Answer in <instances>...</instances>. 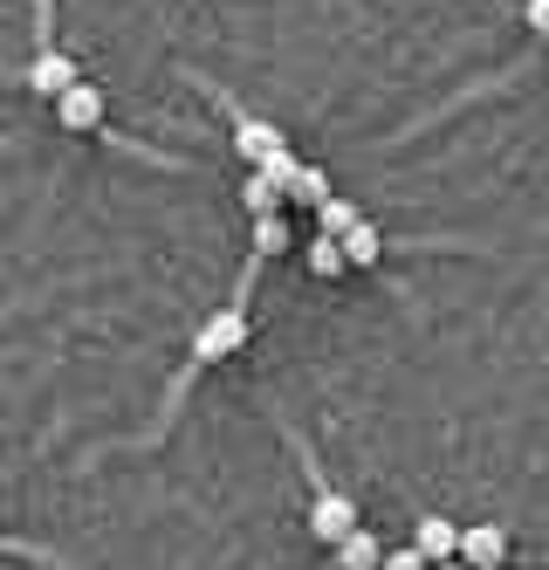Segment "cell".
<instances>
[{
  "label": "cell",
  "instance_id": "3957f363",
  "mask_svg": "<svg viewBox=\"0 0 549 570\" xmlns=\"http://www.w3.org/2000/svg\"><path fill=\"white\" fill-rule=\"evenodd\" d=\"M220 110H227V125H234V151L247 158V166H262L268 151H282L288 138L275 131V125H262V117H247V110H234V97H220Z\"/></svg>",
  "mask_w": 549,
  "mask_h": 570
},
{
  "label": "cell",
  "instance_id": "7c38bea8",
  "mask_svg": "<svg viewBox=\"0 0 549 570\" xmlns=\"http://www.w3.org/2000/svg\"><path fill=\"white\" fill-rule=\"evenodd\" d=\"M275 255H288V214L255 220V262H275Z\"/></svg>",
  "mask_w": 549,
  "mask_h": 570
},
{
  "label": "cell",
  "instance_id": "ba28073f",
  "mask_svg": "<svg viewBox=\"0 0 549 570\" xmlns=\"http://www.w3.org/2000/svg\"><path fill=\"white\" fill-rule=\"evenodd\" d=\"M336 570H385V543L371 537V529L357 522L344 543H336Z\"/></svg>",
  "mask_w": 549,
  "mask_h": 570
},
{
  "label": "cell",
  "instance_id": "30bf717a",
  "mask_svg": "<svg viewBox=\"0 0 549 570\" xmlns=\"http://www.w3.org/2000/svg\"><path fill=\"white\" fill-rule=\"evenodd\" d=\"M378 255H385V234H378L371 220H357V227L344 234V262H351V268H371Z\"/></svg>",
  "mask_w": 549,
  "mask_h": 570
},
{
  "label": "cell",
  "instance_id": "4fadbf2b",
  "mask_svg": "<svg viewBox=\"0 0 549 570\" xmlns=\"http://www.w3.org/2000/svg\"><path fill=\"white\" fill-rule=\"evenodd\" d=\"M330 199V173L323 166H303L295 173V186H288V207H323Z\"/></svg>",
  "mask_w": 549,
  "mask_h": 570
},
{
  "label": "cell",
  "instance_id": "52a82bcc",
  "mask_svg": "<svg viewBox=\"0 0 549 570\" xmlns=\"http://www.w3.org/2000/svg\"><path fill=\"white\" fill-rule=\"evenodd\" d=\"M412 550L427 557V563H460V529H453L447 515H419V529H412Z\"/></svg>",
  "mask_w": 549,
  "mask_h": 570
},
{
  "label": "cell",
  "instance_id": "9a60e30c",
  "mask_svg": "<svg viewBox=\"0 0 549 570\" xmlns=\"http://www.w3.org/2000/svg\"><path fill=\"white\" fill-rule=\"evenodd\" d=\"M255 173H262L268 186H282V199H288V186H295V173H303V166H295V151L282 145V151H268V158H262V166H255Z\"/></svg>",
  "mask_w": 549,
  "mask_h": 570
},
{
  "label": "cell",
  "instance_id": "6da1fadb",
  "mask_svg": "<svg viewBox=\"0 0 549 570\" xmlns=\"http://www.w3.org/2000/svg\"><path fill=\"white\" fill-rule=\"evenodd\" d=\"M241 344H247V303L234 296L227 309H214V316H206L199 331H193V357H186V372L173 379V392H165V413H173V405H179V392L193 385V372H206V364H220V357H234Z\"/></svg>",
  "mask_w": 549,
  "mask_h": 570
},
{
  "label": "cell",
  "instance_id": "8fae6325",
  "mask_svg": "<svg viewBox=\"0 0 549 570\" xmlns=\"http://www.w3.org/2000/svg\"><path fill=\"white\" fill-rule=\"evenodd\" d=\"M241 207L255 214V220H268V214H282L288 199H282V186H268L262 173H247V186H241Z\"/></svg>",
  "mask_w": 549,
  "mask_h": 570
},
{
  "label": "cell",
  "instance_id": "e0dca14e",
  "mask_svg": "<svg viewBox=\"0 0 549 570\" xmlns=\"http://www.w3.org/2000/svg\"><path fill=\"white\" fill-rule=\"evenodd\" d=\"M522 21H529V35H549V0H522Z\"/></svg>",
  "mask_w": 549,
  "mask_h": 570
},
{
  "label": "cell",
  "instance_id": "5bb4252c",
  "mask_svg": "<svg viewBox=\"0 0 549 570\" xmlns=\"http://www.w3.org/2000/svg\"><path fill=\"white\" fill-rule=\"evenodd\" d=\"M351 262H344V240H330V234H316L310 240V275H323V282H336Z\"/></svg>",
  "mask_w": 549,
  "mask_h": 570
},
{
  "label": "cell",
  "instance_id": "9c48e42d",
  "mask_svg": "<svg viewBox=\"0 0 549 570\" xmlns=\"http://www.w3.org/2000/svg\"><path fill=\"white\" fill-rule=\"evenodd\" d=\"M357 220H364V207H351V199H336V193H330L323 207H316V234H330V240H344Z\"/></svg>",
  "mask_w": 549,
  "mask_h": 570
},
{
  "label": "cell",
  "instance_id": "7a4b0ae2",
  "mask_svg": "<svg viewBox=\"0 0 549 570\" xmlns=\"http://www.w3.org/2000/svg\"><path fill=\"white\" fill-rule=\"evenodd\" d=\"M351 529H357V502L344 495V488H330V481H323V488H316V502H310V537L336 550V543L351 537Z\"/></svg>",
  "mask_w": 549,
  "mask_h": 570
},
{
  "label": "cell",
  "instance_id": "2e32d148",
  "mask_svg": "<svg viewBox=\"0 0 549 570\" xmlns=\"http://www.w3.org/2000/svg\"><path fill=\"white\" fill-rule=\"evenodd\" d=\"M385 570H433L427 557H419L412 543H399V550H385Z\"/></svg>",
  "mask_w": 549,
  "mask_h": 570
},
{
  "label": "cell",
  "instance_id": "5b68a950",
  "mask_svg": "<svg viewBox=\"0 0 549 570\" xmlns=\"http://www.w3.org/2000/svg\"><path fill=\"white\" fill-rule=\"evenodd\" d=\"M460 563H468V570H501V563H509V529H494V522L460 529Z\"/></svg>",
  "mask_w": 549,
  "mask_h": 570
},
{
  "label": "cell",
  "instance_id": "277c9868",
  "mask_svg": "<svg viewBox=\"0 0 549 570\" xmlns=\"http://www.w3.org/2000/svg\"><path fill=\"white\" fill-rule=\"evenodd\" d=\"M76 83H82V76H76V62H69V56H62L56 42L41 49L35 62H28V90H35V97H69Z\"/></svg>",
  "mask_w": 549,
  "mask_h": 570
},
{
  "label": "cell",
  "instance_id": "ac0fdd59",
  "mask_svg": "<svg viewBox=\"0 0 549 570\" xmlns=\"http://www.w3.org/2000/svg\"><path fill=\"white\" fill-rule=\"evenodd\" d=\"M433 570H468V563H433Z\"/></svg>",
  "mask_w": 549,
  "mask_h": 570
},
{
  "label": "cell",
  "instance_id": "8992f818",
  "mask_svg": "<svg viewBox=\"0 0 549 570\" xmlns=\"http://www.w3.org/2000/svg\"><path fill=\"white\" fill-rule=\"evenodd\" d=\"M56 125L62 131H104V90L97 83H76L69 97H56Z\"/></svg>",
  "mask_w": 549,
  "mask_h": 570
}]
</instances>
